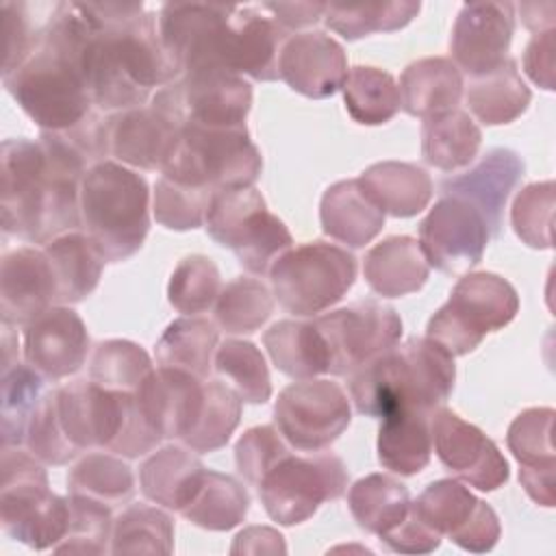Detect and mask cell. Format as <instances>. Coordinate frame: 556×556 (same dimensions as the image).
Masks as SVG:
<instances>
[{
    "label": "cell",
    "instance_id": "cell-1",
    "mask_svg": "<svg viewBox=\"0 0 556 556\" xmlns=\"http://www.w3.org/2000/svg\"><path fill=\"white\" fill-rule=\"evenodd\" d=\"M87 22L83 72L98 111L143 106L154 87L178 78L141 2H78Z\"/></svg>",
    "mask_w": 556,
    "mask_h": 556
},
{
    "label": "cell",
    "instance_id": "cell-2",
    "mask_svg": "<svg viewBox=\"0 0 556 556\" xmlns=\"http://www.w3.org/2000/svg\"><path fill=\"white\" fill-rule=\"evenodd\" d=\"M85 39L78 2H59L35 52L2 76L7 91L41 130H67L93 113L83 72Z\"/></svg>",
    "mask_w": 556,
    "mask_h": 556
},
{
    "label": "cell",
    "instance_id": "cell-3",
    "mask_svg": "<svg viewBox=\"0 0 556 556\" xmlns=\"http://www.w3.org/2000/svg\"><path fill=\"white\" fill-rule=\"evenodd\" d=\"M2 232L46 245L80 228L85 174L54 161L41 141H2Z\"/></svg>",
    "mask_w": 556,
    "mask_h": 556
},
{
    "label": "cell",
    "instance_id": "cell-4",
    "mask_svg": "<svg viewBox=\"0 0 556 556\" xmlns=\"http://www.w3.org/2000/svg\"><path fill=\"white\" fill-rule=\"evenodd\" d=\"M361 415L384 417L400 408L432 413L454 391V356L428 337H413L348 376Z\"/></svg>",
    "mask_w": 556,
    "mask_h": 556
},
{
    "label": "cell",
    "instance_id": "cell-5",
    "mask_svg": "<svg viewBox=\"0 0 556 556\" xmlns=\"http://www.w3.org/2000/svg\"><path fill=\"white\" fill-rule=\"evenodd\" d=\"M80 230L109 263L130 258L150 230V189L143 176L117 163H96L80 180Z\"/></svg>",
    "mask_w": 556,
    "mask_h": 556
},
{
    "label": "cell",
    "instance_id": "cell-6",
    "mask_svg": "<svg viewBox=\"0 0 556 556\" xmlns=\"http://www.w3.org/2000/svg\"><path fill=\"white\" fill-rule=\"evenodd\" d=\"M0 523L7 536L30 549H54L67 532L70 502L50 491L43 463L28 450L2 447Z\"/></svg>",
    "mask_w": 556,
    "mask_h": 556
},
{
    "label": "cell",
    "instance_id": "cell-7",
    "mask_svg": "<svg viewBox=\"0 0 556 556\" xmlns=\"http://www.w3.org/2000/svg\"><path fill=\"white\" fill-rule=\"evenodd\" d=\"M263 169L261 150L245 126L178 128V141L161 174L198 189L222 191L252 187Z\"/></svg>",
    "mask_w": 556,
    "mask_h": 556
},
{
    "label": "cell",
    "instance_id": "cell-8",
    "mask_svg": "<svg viewBox=\"0 0 556 556\" xmlns=\"http://www.w3.org/2000/svg\"><path fill=\"white\" fill-rule=\"evenodd\" d=\"M356 256L328 241L289 248L269 267L274 300L295 317H317L334 306L356 280Z\"/></svg>",
    "mask_w": 556,
    "mask_h": 556
},
{
    "label": "cell",
    "instance_id": "cell-9",
    "mask_svg": "<svg viewBox=\"0 0 556 556\" xmlns=\"http://www.w3.org/2000/svg\"><path fill=\"white\" fill-rule=\"evenodd\" d=\"M519 313L515 287L491 271L465 274L450 300L430 317L426 337L452 356L473 352L489 332L506 328Z\"/></svg>",
    "mask_w": 556,
    "mask_h": 556
},
{
    "label": "cell",
    "instance_id": "cell-10",
    "mask_svg": "<svg viewBox=\"0 0 556 556\" xmlns=\"http://www.w3.org/2000/svg\"><path fill=\"white\" fill-rule=\"evenodd\" d=\"M204 228L215 243L232 250L245 271L256 276L267 274L274 261L293 245L289 228L267 208L254 187L215 191Z\"/></svg>",
    "mask_w": 556,
    "mask_h": 556
},
{
    "label": "cell",
    "instance_id": "cell-11",
    "mask_svg": "<svg viewBox=\"0 0 556 556\" xmlns=\"http://www.w3.org/2000/svg\"><path fill=\"white\" fill-rule=\"evenodd\" d=\"M348 467L332 452L308 456L287 454L258 482L265 513L280 526L311 519L324 502L339 500L348 491Z\"/></svg>",
    "mask_w": 556,
    "mask_h": 556
},
{
    "label": "cell",
    "instance_id": "cell-12",
    "mask_svg": "<svg viewBox=\"0 0 556 556\" xmlns=\"http://www.w3.org/2000/svg\"><path fill=\"white\" fill-rule=\"evenodd\" d=\"M235 4L167 2L156 13L161 46L178 76L202 70L230 72Z\"/></svg>",
    "mask_w": 556,
    "mask_h": 556
},
{
    "label": "cell",
    "instance_id": "cell-13",
    "mask_svg": "<svg viewBox=\"0 0 556 556\" xmlns=\"http://www.w3.org/2000/svg\"><path fill=\"white\" fill-rule=\"evenodd\" d=\"M152 106L178 128H239L252 106L250 83L232 72H189L159 89Z\"/></svg>",
    "mask_w": 556,
    "mask_h": 556
},
{
    "label": "cell",
    "instance_id": "cell-14",
    "mask_svg": "<svg viewBox=\"0 0 556 556\" xmlns=\"http://www.w3.org/2000/svg\"><path fill=\"white\" fill-rule=\"evenodd\" d=\"M313 321L326 341L328 374L332 376L354 374L402 339L400 315L378 300H358L317 315Z\"/></svg>",
    "mask_w": 556,
    "mask_h": 556
},
{
    "label": "cell",
    "instance_id": "cell-15",
    "mask_svg": "<svg viewBox=\"0 0 556 556\" xmlns=\"http://www.w3.org/2000/svg\"><path fill=\"white\" fill-rule=\"evenodd\" d=\"M348 393L332 380L308 378L285 387L274 404V424L289 445L321 452L350 426Z\"/></svg>",
    "mask_w": 556,
    "mask_h": 556
},
{
    "label": "cell",
    "instance_id": "cell-16",
    "mask_svg": "<svg viewBox=\"0 0 556 556\" xmlns=\"http://www.w3.org/2000/svg\"><path fill=\"white\" fill-rule=\"evenodd\" d=\"M413 510L437 534L471 554L491 552L502 534L497 513L452 478L430 482L413 500Z\"/></svg>",
    "mask_w": 556,
    "mask_h": 556
},
{
    "label": "cell",
    "instance_id": "cell-17",
    "mask_svg": "<svg viewBox=\"0 0 556 556\" xmlns=\"http://www.w3.org/2000/svg\"><path fill=\"white\" fill-rule=\"evenodd\" d=\"M491 235L484 217L469 202L441 195L419 224V245L430 267L443 274H465L476 267Z\"/></svg>",
    "mask_w": 556,
    "mask_h": 556
},
{
    "label": "cell",
    "instance_id": "cell-18",
    "mask_svg": "<svg viewBox=\"0 0 556 556\" xmlns=\"http://www.w3.org/2000/svg\"><path fill=\"white\" fill-rule=\"evenodd\" d=\"M430 432L441 465L467 486L495 491L508 482V460L478 426L441 406L430 415Z\"/></svg>",
    "mask_w": 556,
    "mask_h": 556
},
{
    "label": "cell",
    "instance_id": "cell-19",
    "mask_svg": "<svg viewBox=\"0 0 556 556\" xmlns=\"http://www.w3.org/2000/svg\"><path fill=\"white\" fill-rule=\"evenodd\" d=\"M515 11L513 2H467L460 7L450 37L452 63L460 74L480 78L508 59Z\"/></svg>",
    "mask_w": 556,
    "mask_h": 556
},
{
    "label": "cell",
    "instance_id": "cell-20",
    "mask_svg": "<svg viewBox=\"0 0 556 556\" xmlns=\"http://www.w3.org/2000/svg\"><path fill=\"white\" fill-rule=\"evenodd\" d=\"M89 332L70 306H52L24 326V363L46 380L74 376L87 361Z\"/></svg>",
    "mask_w": 556,
    "mask_h": 556
},
{
    "label": "cell",
    "instance_id": "cell-21",
    "mask_svg": "<svg viewBox=\"0 0 556 556\" xmlns=\"http://www.w3.org/2000/svg\"><path fill=\"white\" fill-rule=\"evenodd\" d=\"M523 172V159L515 150L491 148L473 167L443 178L439 193L469 202L484 217L489 235L497 237L504 224L506 202L521 182Z\"/></svg>",
    "mask_w": 556,
    "mask_h": 556
},
{
    "label": "cell",
    "instance_id": "cell-22",
    "mask_svg": "<svg viewBox=\"0 0 556 556\" xmlns=\"http://www.w3.org/2000/svg\"><path fill=\"white\" fill-rule=\"evenodd\" d=\"M278 76L306 98L334 96L348 76L345 50L321 30L289 35L278 56Z\"/></svg>",
    "mask_w": 556,
    "mask_h": 556
},
{
    "label": "cell",
    "instance_id": "cell-23",
    "mask_svg": "<svg viewBox=\"0 0 556 556\" xmlns=\"http://www.w3.org/2000/svg\"><path fill=\"white\" fill-rule=\"evenodd\" d=\"M56 306V280L43 250L22 245L2 256L0 313L2 324L26 326Z\"/></svg>",
    "mask_w": 556,
    "mask_h": 556
},
{
    "label": "cell",
    "instance_id": "cell-24",
    "mask_svg": "<svg viewBox=\"0 0 556 556\" xmlns=\"http://www.w3.org/2000/svg\"><path fill=\"white\" fill-rule=\"evenodd\" d=\"M178 141V126L150 106H135L106 117L109 156L137 169H163Z\"/></svg>",
    "mask_w": 556,
    "mask_h": 556
},
{
    "label": "cell",
    "instance_id": "cell-25",
    "mask_svg": "<svg viewBox=\"0 0 556 556\" xmlns=\"http://www.w3.org/2000/svg\"><path fill=\"white\" fill-rule=\"evenodd\" d=\"M204 397V380L159 367L135 391L137 406L161 439H182L193 426Z\"/></svg>",
    "mask_w": 556,
    "mask_h": 556
},
{
    "label": "cell",
    "instance_id": "cell-26",
    "mask_svg": "<svg viewBox=\"0 0 556 556\" xmlns=\"http://www.w3.org/2000/svg\"><path fill=\"white\" fill-rule=\"evenodd\" d=\"M289 33L261 4H235L230 72L254 80H276L278 56Z\"/></svg>",
    "mask_w": 556,
    "mask_h": 556
},
{
    "label": "cell",
    "instance_id": "cell-27",
    "mask_svg": "<svg viewBox=\"0 0 556 556\" xmlns=\"http://www.w3.org/2000/svg\"><path fill=\"white\" fill-rule=\"evenodd\" d=\"M321 230L348 248H363L384 226L382 208L363 189L358 178L330 185L319 204Z\"/></svg>",
    "mask_w": 556,
    "mask_h": 556
},
{
    "label": "cell",
    "instance_id": "cell-28",
    "mask_svg": "<svg viewBox=\"0 0 556 556\" xmlns=\"http://www.w3.org/2000/svg\"><path fill=\"white\" fill-rule=\"evenodd\" d=\"M400 106L413 117H434L458 109L465 85L447 56L417 59L400 76Z\"/></svg>",
    "mask_w": 556,
    "mask_h": 556
},
{
    "label": "cell",
    "instance_id": "cell-29",
    "mask_svg": "<svg viewBox=\"0 0 556 556\" xmlns=\"http://www.w3.org/2000/svg\"><path fill=\"white\" fill-rule=\"evenodd\" d=\"M430 274V265L415 237H387L367 250L363 276L369 289L382 298H402L419 291Z\"/></svg>",
    "mask_w": 556,
    "mask_h": 556
},
{
    "label": "cell",
    "instance_id": "cell-30",
    "mask_svg": "<svg viewBox=\"0 0 556 556\" xmlns=\"http://www.w3.org/2000/svg\"><path fill=\"white\" fill-rule=\"evenodd\" d=\"M204 469V463L187 445H163L143 460L139 486L150 502L180 513L191 500Z\"/></svg>",
    "mask_w": 556,
    "mask_h": 556
},
{
    "label": "cell",
    "instance_id": "cell-31",
    "mask_svg": "<svg viewBox=\"0 0 556 556\" xmlns=\"http://www.w3.org/2000/svg\"><path fill=\"white\" fill-rule=\"evenodd\" d=\"M43 252L56 280V304H78L96 291L106 258L83 230L52 239L43 245Z\"/></svg>",
    "mask_w": 556,
    "mask_h": 556
},
{
    "label": "cell",
    "instance_id": "cell-32",
    "mask_svg": "<svg viewBox=\"0 0 556 556\" xmlns=\"http://www.w3.org/2000/svg\"><path fill=\"white\" fill-rule=\"evenodd\" d=\"M358 182L382 213L391 217H415L432 198V178L415 163H374L358 176Z\"/></svg>",
    "mask_w": 556,
    "mask_h": 556
},
{
    "label": "cell",
    "instance_id": "cell-33",
    "mask_svg": "<svg viewBox=\"0 0 556 556\" xmlns=\"http://www.w3.org/2000/svg\"><path fill=\"white\" fill-rule=\"evenodd\" d=\"M430 415L415 408H400L380 417L378 460L397 476H415L430 463L432 432Z\"/></svg>",
    "mask_w": 556,
    "mask_h": 556
},
{
    "label": "cell",
    "instance_id": "cell-34",
    "mask_svg": "<svg viewBox=\"0 0 556 556\" xmlns=\"http://www.w3.org/2000/svg\"><path fill=\"white\" fill-rule=\"evenodd\" d=\"M263 345L276 369L293 380L328 374V350L315 321L280 319L265 330Z\"/></svg>",
    "mask_w": 556,
    "mask_h": 556
},
{
    "label": "cell",
    "instance_id": "cell-35",
    "mask_svg": "<svg viewBox=\"0 0 556 556\" xmlns=\"http://www.w3.org/2000/svg\"><path fill=\"white\" fill-rule=\"evenodd\" d=\"M408 486L387 473H369L356 480L348 493V506L361 530L378 539L393 532L410 513Z\"/></svg>",
    "mask_w": 556,
    "mask_h": 556
},
{
    "label": "cell",
    "instance_id": "cell-36",
    "mask_svg": "<svg viewBox=\"0 0 556 556\" xmlns=\"http://www.w3.org/2000/svg\"><path fill=\"white\" fill-rule=\"evenodd\" d=\"M219 328L200 315H182L174 319L154 348L159 367L187 371L200 380L208 378L217 350Z\"/></svg>",
    "mask_w": 556,
    "mask_h": 556
},
{
    "label": "cell",
    "instance_id": "cell-37",
    "mask_svg": "<svg viewBox=\"0 0 556 556\" xmlns=\"http://www.w3.org/2000/svg\"><path fill=\"white\" fill-rule=\"evenodd\" d=\"M248 510V489L235 476L204 469L191 500L180 510V515L198 528L226 532L239 526Z\"/></svg>",
    "mask_w": 556,
    "mask_h": 556
},
{
    "label": "cell",
    "instance_id": "cell-38",
    "mask_svg": "<svg viewBox=\"0 0 556 556\" xmlns=\"http://www.w3.org/2000/svg\"><path fill=\"white\" fill-rule=\"evenodd\" d=\"M480 143V126L460 109L424 119L421 156L430 167L441 172L463 169L478 156Z\"/></svg>",
    "mask_w": 556,
    "mask_h": 556
},
{
    "label": "cell",
    "instance_id": "cell-39",
    "mask_svg": "<svg viewBox=\"0 0 556 556\" xmlns=\"http://www.w3.org/2000/svg\"><path fill=\"white\" fill-rule=\"evenodd\" d=\"M469 111L486 126L510 124L521 117L532 100L515 59H506L497 70L486 76L471 78L467 87Z\"/></svg>",
    "mask_w": 556,
    "mask_h": 556
},
{
    "label": "cell",
    "instance_id": "cell-40",
    "mask_svg": "<svg viewBox=\"0 0 556 556\" xmlns=\"http://www.w3.org/2000/svg\"><path fill=\"white\" fill-rule=\"evenodd\" d=\"M341 91L350 117L363 126H380L400 111L397 83L380 67L356 65L348 70Z\"/></svg>",
    "mask_w": 556,
    "mask_h": 556
},
{
    "label": "cell",
    "instance_id": "cell-41",
    "mask_svg": "<svg viewBox=\"0 0 556 556\" xmlns=\"http://www.w3.org/2000/svg\"><path fill=\"white\" fill-rule=\"evenodd\" d=\"M67 493L85 495L115 508L135 495V476L119 456L91 452L70 469Z\"/></svg>",
    "mask_w": 556,
    "mask_h": 556
},
{
    "label": "cell",
    "instance_id": "cell-42",
    "mask_svg": "<svg viewBox=\"0 0 556 556\" xmlns=\"http://www.w3.org/2000/svg\"><path fill=\"white\" fill-rule=\"evenodd\" d=\"M174 519L150 504H130L113 519L111 554H172Z\"/></svg>",
    "mask_w": 556,
    "mask_h": 556
},
{
    "label": "cell",
    "instance_id": "cell-43",
    "mask_svg": "<svg viewBox=\"0 0 556 556\" xmlns=\"http://www.w3.org/2000/svg\"><path fill=\"white\" fill-rule=\"evenodd\" d=\"M274 293L261 280L239 276L226 282L215 300V326L226 334H252L274 313Z\"/></svg>",
    "mask_w": 556,
    "mask_h": 556
},
{
    "label": "cell",
    "instance_id": "cell-44",
    "mask_svg": "<svg viewBox=\"0 0 556 556\" xmlns=\"http://www.w3.org/2000/svg\"><path fill=\"white\" fill-rule=\"evenodd\" d=\"M241 419V397L219 380L204 382V397L200 413L180 439L182 445L195 454H206L224 447Z\"/></svg>",
    "mask_w": 556,
    "mask_h": 556
},
{
    "label": "cell",
    "instance_id": "cell-45",
    "mask_svg": "<svg viewBox=\"0 0 556 556\" xmlns=\"http://www.w3.org/2000/svg\"><path fill=\"white\" fill-rule=\"evenodd\" d=\"M43 382L33 367L15 363L2 369L0 395V432L2 447H20L26 441L28 424L43 397Z\"/></svg>",
    "mask_w": 556,
    "mask_h": 556
},
{
    "label": "cell",
    "instance_id": "cell-46",
    "mask_svg": "<svg viewBox=\"0 0 556 556\" xmlns=\"http://www.w3.org/2000/svg\"><path fill=\"white\" fill-rule=\"evenodd\" d=\"M421 4L413 0L376 2V4H326L324 22L330 30L348 41L371 33H393L417 17Z\"/></svg>",
    "mask_w": 556,
    "mask_h": 556
},
{
    "label": "cell",
    "instance_id": "cell-47",
    "mask_svg": "<svg viewBox=\"0 0 556 556\" xmlns=\"http://www.w3.org/2000/svg\"><path fill=\"white\" fill-rule=\"evenodd\" d=\"M215 371L248 404H265L271 397V378L263 352L243 339H226L213 358Z\"/></svg>",
    "mask_w": 556,
    "mask_h": 556
},
{
    "label": "cell",
    "instance_id": "cell-48",
    "mask_svg": "<svg viewBox=\"0 0 556 556\" xmlns=\"http://www.w3.org/2000/svg\"><path fill=\"white\" fill-rule=\"evenodd\" d=\"M152 369V358L139 343L128 339H109L100 341L93 350L89 380L109 391L135 393Z\"/></svg>",
    "mask_w": 556,
    "mask_h": 556
},
{
    "label": "cell",
    "instance_id": "cell-49",
    "mask_svg": "<svg viewBox=\"0 0 556 556\" xmlns=\"http://www.w3.org/2000/svg\"><path fill=\"white\" fill-rule=\"evenodd\" d=\"M222 276L213 258L189 254L174 267L167 282V300L182 315H198L215 306Z\"/></svg>",
    "mask_w": 556,
    "mask_h": 556
},
{
    "label": "cell",
    "instance_id": "cell-50",
    "mask_svg": "<svg viewBox=\"0 0 556 556\" xmlns=\"http://www.w3.org/2000/svg\"><path fill=\"white\" fill-rule=\"evenodd\" d=\"M554 408L521 410L508 426L506 443L519 463V471H554Z\"/></svg>",
    "mask_w": 556,
    "mask_h": 556
},
{
    "label": "cell",
    "instance_id": "cell-51",
    "mask_svg": "<svg viewBox=\"0 0 556 556\" xmlns=\"http://www.w3.org/2000/svg\"><path fill=\"white\" fill-rule=\"evenodd\" d=\"M70 521L65 536L56 543L59 554H106L111 552L113 517L111 506L85 497L70 495Z\"/></svg>",
    "mask_w": 556,
    "mask_h": 556
},
{
    "label": "cell",
    "instance_id": "cell-52",
    "mask_svg": "<svg viewBox=\"0 0 556 556\" xmlns=\"http://www.w3.org/2000/svg\"><path fill=\"white\" fill-rule=\"evenodd\" d=\"M56 4L2 2V26L7 35L2 76L17 70L35 52L54 17Z\"/></svg>",
    "mask_w": 556,
    "mask_h": 556
},
{
    "label": "cell",
    "instance_id": "cell-53",
    "mask_svg": "<svg viewBox=\"0 0 556 556\" xmlns=\"http://www.w3.org/2000/svg\"><path fill=\"white\" fill-rule=\"evenodd\" d=\"M554 202H556V185L554 180L532 182L526 185L510 211V222L517 232V237L536 250H549L552 239V226H554Z\"/></svg>",
    "mask_w": 556,
    "mask_h": 556
},
{
    "label": "cell",
    "instance_id": "cell-54",
    "mask_svg": "<svg viewBox=\"0 0 556 556\" xmlns=\"http://www.w3.org/2000/svg\"><path fill=\"white\" fill-rule=\"evenodd\" d=\"M211 198L213 191L161 176L154 185L152 211L156 222L169 230H193L204 224Z\"/></svg>",
    "mask_w": 556,
    "mask_h": 556
},
{
    "label": "cell",
    "instance_id": "cell-55",
    "mask_svg": "<svg viewBox=\"0 0 556 556\" xmlns=\"http://www.w3.org/2000/svg\"><path fill=\"white\" fill-rule=\"evenodd\" d=\"M289 452L291 450L285 443V437L278 432V428L254 426L245 430L235 445L237 471L248 484L258 486L265 473Z\"/></svg>",
    "mask_w": 556,
    "mask_h": 556
},
{
    "label": "cell",
    "instance_id": "cell-56",
    "mask_svg": "<svg viewBox=\"0 0 556 556\" xmlns=\"http://www.w3.org/2000/svg\"><path fill=\"white\" fill-rule=\"evenodd\" d=\"M441 534H437L430 526H426L417 513L413 510L410 504V513L404 519L402 526H397L393 532H389L387 536H382L380 541L397 554H430L441 545Z\"/></svg>",
    "mask_w": 556,
    "mask_h": 556
},
{
    "label": "cell",
    "instance_id": "cell-57",
    "mask_svg": "<svg viewBox=\"0 0 556 556\" xmlns=\"http://www.w3.org/2000/svg\"><path fill=\"white\" fill-rule=\"evenodd\" d=\"M523 70L534 85L554 89V28L534 33L523 52Z\"/></svg>",
    "mask_w": 556,
    "mask_h": 556
},
{
    "label": "cell",
    "instance_id": "cell-58",
    "mask_svg": "<svg viewBox=\"0 0 556 556\" xmlns=\"http://www.w3.org/2000/svg\"><path fill=\"white\" fill-rule=\"evenodd\" d=\"M261 7L287 33L313 26L326 13L324 2H261Z\"/></svg>",
    "mask_w": 556,
    "mask_h": 556
},
{
    "label": "cell",
    "instance_id": "cell-59",
    "mask_svg": "<svg viewBox=\"0 0 556 556\" xmlns=\"http://www.w3.org/2000/svg\"><path fill=\"white\" fill-rule=\"evenodd\" d=\"M232 554H285L287 545L278 530L267 526H250L235 536Z\"/></svg>",
    "mask_w": 556,
    "mask_h": 556
},
{
    "label": "cell",
    "instance_id": "cell-60",
    "mask_svg": "<svg viewBox=\"0 0 556 556\" xmlns=\"http://www.w3.org/2000/svg\"><path fill=\"white\" fill-rule=\"evenodd\" d=\"M521 13V22L526 24V28H530L532 33H543V30H552L554 28V2H530V4H519L515 7Z\"/></svg>",
    "mask_w": 556,
    "mask_h": 556
}]
</instances>
